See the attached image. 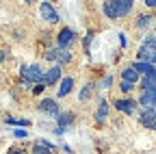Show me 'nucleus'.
I'll list each match as a JSON object with an SVG mask.
<instances>
[{"label":"nucleus","instance_id":"7","mask_svg":"<svg viewBox=\"0 0 156 154\" xmlns=\"http://www.w3.org/2000/svg\"><path fill=\"white\" fill-rule=\"evenodd\" d=\"M115 109L124 113V115H134L136 113V100L132 98H119V100H115Z\"/></svg>","mask_w":156,"mask_h":154},{"label":"nucleus","instance_id":"2","mask_svg":"<svg viewBox=\"0 0 156 154\" xmlns=\"http://www.w3.org/2000/svg\"><path fill=\"white\" fill-rule=\"evenodd\" d=\"M44 74L46 70H41V65H24L20 70V76H22V85L24 87H33L37 83H44Z\"/></svg>","mask_w":156,"mask_h":154},{"label":"nucleus","instance_id":"14","mask_svg":"<svg viewBox=\"0 0 156 154\" xmlns=\"http://www.w3.org/2000/svg\"><path fill=\"white\" fill-rule=\"evenodd\" d=\"M108 111H111L108 102H106V100H100V104H98V111H95V122H98V124H104Z\"/></svg>","mask_w":156,"mask_h":154},{"label":"nucleus","instance_id":"21","mask_svg":"<svg viewBox=\"0 0 156 154\" xmlns=\"http://www.w3.org/2000/svg\"><path fill=\"white\" fill-rule=\"evenodd\" d=\"M30 154H52V150L46 148V145H41V143H35L33 150H30Z\"/></svg>","mask_w":156,"mask_h":154},{"label":"nucleus","instance_id":"10","mask_svg":"<svg viewBox=\"0 0 156 154\" xmlns=\"http://www.w3.org/2000/svg\"><path fill=\"white\" fill-rule=\"evenodd\" d=\"M74 120H76V115L69 113V111H61V113L56 115V124H58V128H61V130H67V128L74 124Z\"/></svg>","mask_w":156,"mask_h":154},{"label":"nucleus","instance_id":"13","mask_svg":"<svg viewBox=\"0 0 156 154\" xmlns=\"http://www.w3.org/2000/svg\"><path fill=\"white\" fill-rule=\"evenodd\" d=\"M141 124L145 126V128H154L156 126V109H145V111H141Z\"/></svg>","mask_w":156,"mask_h":154},{"label":"nucleus","instance_id":"26","mask_svg":"<svg viewBox=\"0 0 156 154\" xmlns=\"http://www.w3.org/2000/svg\"><path fill=\"white\" fill-rule=\"evenodd\" d=\"M113 85V76H104V78H102V89H108Z\"/></svg>","mask_w":156,"mask_h":154},{"label":"nucleus","instance_id":"8","mask_svg":"<svg viewBox=\"0 0 156 154\" xmlns=\"http://www.w3.org/2000/svg\"><path fill=\"white\" fill-rule=\"evenodd\" d=\"M61 72H63L61 65H52L50 70H46V74H44V85H46V87H54L58 81H61Z\"/></svg>","mask_w":156,"mask_h":154},{"label":"nucleus","instance_id":"23","mask_svg":"<svg viewBox=\"0 0 156 154\" xmlns=\"http://www.w3.org/2000/svg\"><path fill=\"white\" fill-rule=\"evenodd\" d=\"M93 37H95V35H93V30H89V33H87V37H85V50H87V52H89V46H91V41H93Z\"/></svg>","mask_w":156,"mask_h":154},{"label":"nucleus","instance_id":"22","mask_svg":"<svg viewBox=\"0 0 156 154\" xmlns=\"http://www.w3.org/2000/svg\"><path fill=\"white\" fill-rule=\"evenodd\" d=\"M30 91H33V95H41V93L46 91V85H44V83H37V85L30 87Z\"/></svg>","mask_w":156,"mask_h":154},{"label":"nucleus","instance_id":"29","mask_svg":"<svg viewBox=\"0 0 156 154\" xmlns=\"http://www.w3.org/2000/svg\"><path fill=\"white\" fill-rule=\"evenodd\" d=\"M119 44H122V48H126V46H128V39H126V35H124V33L119 35Z\"/></svg>","mask_w":156,"mask_h":154},{"label":"nucleus","instance_id":"1","mask_svg":"<svg viewBox=\"0 0 156 154\" xmlns=\"http://www.w3.org/2000/svg\"><path fill=\"white\" fill-rule=\"evenodd\" d=\"M132 9H134L132 0H108V2H102V13L108 20H122V17L132 13Z\"/></svg>","mask_w":156,"mask_h":154},{"label":"nucleus","instance_id":"25","mask_svg":"<svg viewBox=\"0 0 156 154\" xmlns=\"http://www.w3.org/2000/svg\"><path fill=\"white\" fill-rule=\"evenodd\" d=\"M13 134H15V139H26V137H28V132H26L24 128H17Z\"/></svg>","mask_w":156,"mask_h":154},{"label":"nucleus","instance_id":"28","mask_svg":"<svg viewBox=\"0 0 156 154\" xmlns=\"http://www.w3.org/2000/svg\"><path fill=\"white\" fill-rule=\"evenodd\" d=\"M46 59H48V61H56V50H54V48H50V50L46 52Z\"/></svg>","mask_w":156,"mask_h":154},{"label":"nucleus","instance_id":"5","mask_svg":"<svg viewBox=\"0 0 156 154\" xmlns=\"http://www.w3.org/2000/svg\"><path fill=\"white\" fill-rule=\"evenodd\" d=\"M76 41V33L72 30V28H61L58 30V35H56V48H61V50H69L72 48V44Z\"/></svg>","mask_w":156,"mask_h":154},{"label":"nucleus","instance_id":"17","mask_svg":"<svg viewBox=\"0 0 156 154\" xmlns=\"http://www.w3.org/2000/svg\"><path fill=\"white\" fill-rule=\"evenodd\" d=\"M56 50V65H63V63H69L72 61V50H61V48H54Z\"/></svg>","mask_w":156,"mask_h":154},{"label":"nucleus","instance_id":"4","mask_svg":"<svg viewBox=\"0 0 156 154\" xmlns=\"http://www.w3.org/2000/svg\"><path fill=\"white\" fill-rule=\"evenodd\" d=\"M39 17L48 24H56L61 20V15H58V11L54 9L52 2H39Z\"/></svg>","mask_w":156,"mask_h":154},{"label":"nucleus","instance_id":"11","mask_svg":"<svg viewBox=\"0 0 156 154\" xmlns=\"http://www.w3.org/2000/svg\"><path fill=\"white\" fill-rule=\"evenodd\" d=\"M74 89V78L72 76H65V78H61V85H58L56 89V98H65V95H69Z\"/></svg>","mask_w":156,"mask_h":154},{"label":"nucleus","instance_id":"12","mask_svg":"<svg viewBox=\"0 0 156 154\" xmlns=\"http://www.w3.org/2000/svg\"><path fill=\"white\" fill-rule=\"evenodd\" d=\"M139 76H152V74H156V67H154V63H141V61H134L132 65H130Z\"/></svg>","mask_w":156,"mask_h":154},{"label":"nucleus","instance_id":"15","mask_svg":"<svg viewBox=\"0 0 156 154\" xmlns=\"http://www.w3.org/2000/svg\"><path fill=\"white\" fill-rule=\"evenodd\" d=\"M139 78H141V76L136 74V72H134L130 65H128V67H124V72H122V81H124V83L134 85V83H139Z\"/></svg>","mask_w":156,"mask_h":154},{"label":"nucleus","instance_id":"3","mask_svg":"<svg viewBox=\"0 0 156 154\" xmlns=\"http://www.w3.org/2000/svg\"><path fill=\"white\" fill-rule=\"evenodd\" d=\"M154 59H156V35H147V39L141 44L139 52H136V61L154 63Z\"/></svg>","mask_w":156,"mask_h":154},{"label":"nucleus","instance_id":"24","mask_svg":"<svg viewBox=\"0 0 156 154\" xmlns=\"http://www.w3.org/2000/svg\"><path fill=\"white\" fill-rule=\"evenodd\" d=\"M132 89H134V85H128V83L122 81V85H119V91H122V93H130Z\"/></svg>","mask_w":156,"mask_h":154},{"label":"nucleus","instance_id":"31","mask_svg":"<svg viewBox=\"0 0 156 154\" xmlns=\"http://www.w3.org/2000/svg\"><path fill=\"white\" fill-rule=\"evenodd\" d=\"M5 59H7V52H2V50H0V63H2Z\"/></svg>","mask_w":156,"mask_h":154},{"label":"nucleus","instance_id":"30","mask_svg":"<svg viewBox=\"0 0 156 154\" xmlns=\"http://www.w3.org/2000/svg\"><path fill=\"white\" fill-rule=\"evenodd\" d=\"M145 5H147L150 9H154V7H156V0H147V2H145Z\"/></svg>","mask_w":156,"mask_h":154},{"label":"nucleus","instance_id":"16","mask_svg":"<svg viewBox=\"0 0 156 154\" xmlns=\"http://www.w3.org/2000/svg\"><path fill=\"white\" fill-rule=\"evenodd\" d=\"M141 91H156V74L143 76V81H141Z\"/></svg>","mask_w":156,"mask_h":154},{"label":"nucleus","instance_id":"20","mask_svg":"<svg viewBox=\"0 0 156 154\" xmlns=\"http://www.w3.org/2000/svg\"><path fill=\"white\" fill-rule=\"evenodd\" d=\"M5 122H7V124H11V126H17V128H24V130L33 124L30 120H13V117H7Z\"/></svg>","mask_w":156,"mask_h":154},{"label":"nucleus","instance_id":"27","mask_svg":"<svg viewBox=\"0 0 156 154\" xmlns=\"http://www.w3.org/2000/svg\"><path fill=\"white\" fill-rule=\"evenodd\" d=\"M7 154H28V152H26L24 148H9Z\"/></svg>","mask_w":156,"mask_h":154},{"label":"nucleus","instance_id":"19","mask_svg":"<svg viewBox=\"0 0 156 154\" xmlns=\"http://www.w3.org/2000/svg\"><path fill=\"white\" fill-rule=\"evenodd\" d=\"M93 89H95V85H93V83H87V85L83 87L80 95H78V98H80V102H87V100L91 98V93H93Z\"/></svg>","mask_w":156,"mask_h":154},{"label":"nucleus","instance_id":"9","mask_svg":"<svg viewBox=\"0 0 156 154\" xmlns=\"http://www.w3.org/2000/svg\"><path fill=\"white\" fill-rule=\"evenodd\" d=\"M136 106H143V111L145 109H154L156 106V91H141Z\"/></svg>","mask_w":156,"mask_h":154},{"label":"nucleus","instance_id":"6","mask_svg":"<svg viewBox=\"0 0 156 154\" xmlns=\"http://www.w3.org/2000/svg\"><path fill=\"white\" fill-rule=\"evenodd\" d=\"M37 109L41 111L44 115H52V117H56L58 113H61V109H58V102L54 98H41L37 104Z\"/></svg>","mask_w":156,"mask_h":154},{"label":"nucleus","instance_id":"18","mask_svg":"<svg viewBox=\"0 0 156 154\" xmlns=\"http://www.w3.org/2000/svg\"><path fill=\"white\" fill-rule=\"evenodd\" d=\"M154 24V15L152 13H143V15H139L136 17V28H147V26H152Z\"/></svg>","mask_w":156,"mask_h":154}]
</instances>
